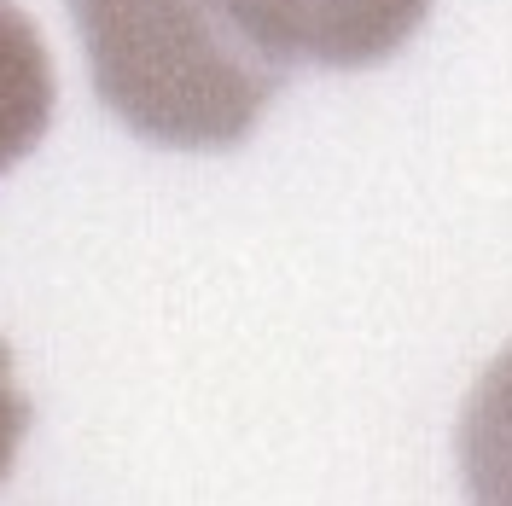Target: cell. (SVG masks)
Masks as SVG:
<instances>
[{"label": "cell", "mask_w": 512, "mask_h": 506, "mask_svg": "<svg viewBox=\"0 0 512 506\" xmlns=\"http://www.w3.org/2000/svg\"><path fill=\"white\" fill-rule=\"evenodd\" d=\"M239 30L280 64L367 70L402 53L431 0H227Z\"/></svg>", "instance_id": "7a4b0ae2"}, {"label": "cell", "mask_w": 512, "mask_h": 506, "mask_svg": "<svg viewBox=\"0 0 512 506\" xmlns=\"http://www.w3.org/2000/svg\"><path fill=\"white\" fill-rule=\"evenodd\" d=\"M53 59L24 6L0 0V175L24 163L53 123Z\"/></svg>", "instance_id": "3957f363"}, {"label": "cell", "mask_w": 512, "mask_h": 506, "mask_svg": "<svg viewBox=\"0 0 512 506\" xmlns=\"http://www.w3.org/2000/svg\"><path fill=\"white\" fill-rule=\"evenodd\" d=\"M460 483L472 506H512V349H501L460 408Z\"/></svg>", "instance_id": "277c9868"}, {"label": "cell", "mask_w": 512, "mask_h": 506, "mask_svg": "<svg viewBox=\"0 0 512 506\" xmlns=\"http://www.w3.org/2000/svg\"><path fill=\"white\" fill-rule=\"evenodd\" d=\"M24 431H30V396L12 379V349L0 344V483L18 466V448H24Z\"/></svg>", "instance_id": "5b68a950"}, {"label": "cell", "mask_w": 512, "mask_h": 506, "mask_svg": "<svg viewBox=\"0 0 512 506\" xmlns=\"http://www.w3.org/2000/svg\"><path fill=\"white\" fill-rule=\"evenodd\" d=\"M70 18L105 111L169 152L239 146L286 82L227 0H70Z\"/></svg>", "instance_id": "6da1fadb"}]
</instances>
